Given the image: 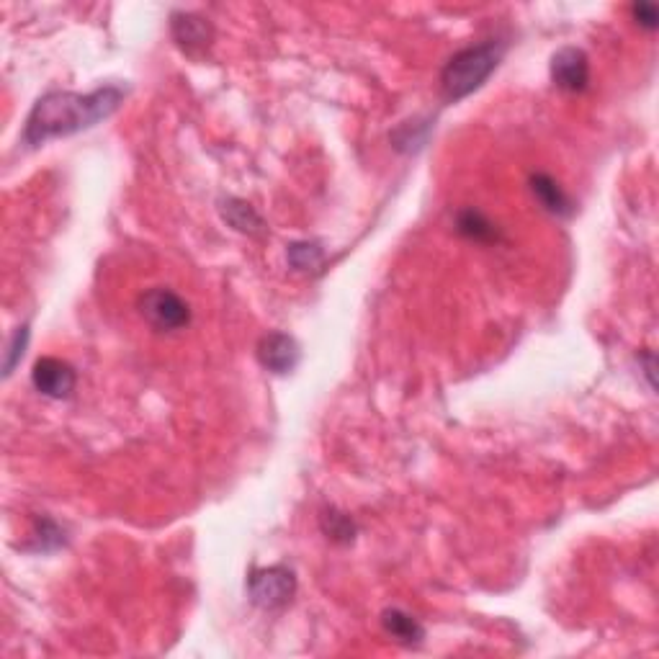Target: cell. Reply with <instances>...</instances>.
I'll return each instance as SVG.
<instances>
[{
    "instance_id": "obj_11",
    "label": "cell",
    "mask_w": 659,
    "mask_h": 659,
    "mask_svg": "<svg viewBox=\"0 0 659 659\" xmlns=\"http://www.w3.org/2000/svg\"><path fill=\"white\" fill-rule=\"evenodd\" d=\"M381 626L392 636L394 641H400L405 647H415L420 641L425 639V626L418 621V618H412L410 613H405L402 608H387V611L381 613Z\"/></svg>"
},
{
    "instance_id": "obj_18",
    "label": "cell",
    "mask_w": 659,
    "mask_h": 659,
    "mask_svg": "<svg viewBox=\"0 0 659 659\" xmlns=\"http://www.w3.org/2000/svg\"><path fill=\"white\" fill-rule=\"evenodd\" d=\"M631 13H634V21L641 26V29L654 31L659 26V11L654 3H647V0H639L631 6Z\"/></svg>"
},
{
    "instance_id": "obj_16",
    "label": "cell",
    "mask_w": 659,
    "mask_h": 659,
    "mask_svg": "<svg viewBox=\"0 0 659 659\" xmlns=\"http://www.w3.org/2000/svg\"><path fill=\"white\" fill-rule=\"evenodd\" d=\"M29 338H31L29 322H24V325L16 327V333H13L11 340H8L6 358H3V376H11L13 369L19 366L21 358H24V353H26V345H29Z\"/></svg>"
},
{
    "instance_id": "obj_5",
    "label": "cell",
    "mask_w": 659,
    "mask_h": 659,
    "mask_svg": "<svg viewBox=\"0 0 659 659\" xmlns=\"http://www.w3.org/2000/svg\"><path fill=\"white\" fill-rule=\"evenodd\" d=\"M31 384L42 397L49 400H67L75 392L78 384V374L67 361L55 356H44L34 363L31 369Z\"/></svg>"
},
{
    "instance_id": "obj_7",
    "label": "cell",
    "mask_w": 659,
    "mask_h": 659,
    "mask_svg": "<svg viewBox=\"0 0 659 659\" xmlns=\"http://www.w3.org/2000/svg\"><path fill=\"white\" fill-rule=\"evenodd\" d=\"M170 37L186 55H204L214 42V24L194 11H176L170 16Z\"/></svg>"
},
{
    "instance_id": "obj_1",
    "label": "cell",
    "mask_w": 659,
    "mask_h": 659,
    "mask_svg": "<svg viewBox=\"0 0 659 659\" xmlns=\"http://www.w3.org/2000/svg\"><path fill=\"white\" fill-rule=\"evenodd\" d=\"M124 98H127V88L121 85H103L91 93H44L26 116L24 142L29 147H39L57 137H70V134L93 129L114 116Z\"/></svg>"
},
{
    "instance_id": "obj_12",
    "label": "cell",
    "mask_w": 659,
    "mask_h": 659,
    "mask_svg": "<svg viewBox=\"0 0 659 659\" xmlns=\"http://www.w3.org/2000/svg\"><path fill=\"white\" fill-rule=\"evenodd\" d=\"M320 528L327 536V541H333V544L340 546L353 544L358 533L356 520L348 513H343V510L333 508V505H327V508L320 510Z\"/></svg>"
},
{
    "instance_id": "obj_13",
    "label": "cell",
    "mask_w": 659,
    "mask_h": 659,
    "mask_svg": "<svg viewBox=\"0 0 659 659\" xmlns=\"http://www.w3.org/2000/svg\"><path fill=\"white\" fill-rule=\"evenodd\" d=\"M456 232H459L461 237H466V240L482 242V245L502 240L495 222H490V219L484 217L482 212H477V209H464V212L456 214Z\"/></svg>"
},
{
    "instance_id": "obj_9",
    "label": "cell",
    "mask_w": 659,
    "mask_h": 659,
    "mask_svg": "<svg viewBox=\"0 0 659 659\" xmlns=\"http://www.w3.org/2000/svg\"><path fill=\"white\" fill-rule=\"evenodd\" d=\"M219 212H222L224 222L230 224L232 230L240 232V235L266 237V232H268L266 222H263V217L255 212L248 201L235 199V196H227V199L219 201Z\"/></svg>"
},
{
    "instance_id": "obj_6",
    "label": "cell",
    "mask_w": 659,
    "mask_h": 659,
    "mask_svg": "<svg viewBox=\"0 0 659 659\" xmlns=\"http://www.w3.org/2000/svg\"><path fill=\"white\" fill-rule=\"evenodd\" d=\"M551 80L564 93H585L590 88V57L580 47H562L551 57Z\"/></svg>"
},
{
    "instance_id": "obj_8",
    "label": "cell",
    "mask_w": 659,
    "mask_h": 659,
    "mask_svg": "<svg viewBox=\"0 0 659 659\" xmlns=\"http://www.w3.org/2000/svg\"><path fill=\"white\" fill-rule=\"evenodd\" d=\"M258 361L260 366L266 371L276 376H286L291 371L297 369L299 361H302V348L291 335L281 333V330H273V333H266L263 338L258 340Z\"/></svg>"
},
{
    "instance_id": "obj_15",
    "label": "cell",
    "mask_w": 659,
    "mask_h": 659,
    "mask_svg": "<svg viewBox=\"0 0 659 659\" xmlns=\"http://www.w3.org/2000/svg\"><path fill=\"white\" fill-rule=\"evenodd\" d=\"M428 132H430V124H412V121H405V124L392 134V142L397 150L415 152L425 145Z\"/></svg>"
},
{
    "instance_id": "obj_3",
    "label": "cell",
    "mask_w": 659,
    "mask_h": 659,
    "mask_svg": "<svg viewBox=\"0 0 659 659\" xmlns=\"http://www.w3.org/2000/svg\"><path fill=\"white\" fill-rule=\"evenodd\" d=\"M297 575L286 564L255 567L248 575V598L260 611H279L297 595Z\"/></svg>"
},
{
    "instance_id": "obj_2",
    "label": "cell",
    "mask_w": 659,
    "mask_h": 659,
    "mask_svg": "<svg viewBox=\"0 0 659 659\" xmlns=\"http://www.w3.org/2000/svg\"><path fill=\"white\" fill-rule=\"evenodd\" d=\"M508 52L505 39H487L459 49L441 70V96L446 103H459L466 96L479 91L490 75L500 67L502 57Z\"/></svg>"
},
{
    "instance_id": "obj_4",
    "label": "cell",
    "mask_w": 659,
    "mask_h": 659,
    "mask_svg": "<svg viewBox=\"0 0 659 659\" xmlns=\"http://www.w3.org/2000/svg\"><path fill=\"white\" fill-rule=\"evenodd\" d=\"M137 307H140L142 320L158 333H178L191 325V307L186 299L178 297L176 291L163 289V286H155V289L140 294Z\"/></svg>"
},
{
    "instance_id": "obj_10",
    "label": "cell",
    "mask_w": 659,
    "mask_h": 659,
    "mask_svg": "<svg viewBox=\"0 0 659 659\" xmlns=\"http://www.w3.org/2000/svg\"><path fill=\"white\" fill-rule=\"evenodd\" d=\"M531 191L533 196H536V201L544 206L546 212L554 214V217H569V214L575 212V201L569 199L567 191H564L549 173H536V176H531Z\"/></svg>"
},
{
    "instance_id": "obj_17",
    "label": "cell",
    "mask_w": 659,
    "mask_h": 659,
    "mask_svg": "<svg viewBox=\"0 0 659 659\" xmlns=\"http://www.w3.org/2000/svg\"><path fill=\"white\" fill-rule=\"evenodd\" d=\"M34 539H37L39 551H55V549H60V546L67 544L65 531H62L60 523H55L52 518L37 520V533H34Z\"/></svg>"
},
{
    "instance_id": "obj_14",
    "label": "cell",
    "mask_w": 659,
    "mask_h": 659,
    "mask_svg": "<svg viewBox=\"0 0 659 659\" xmlns=\"http://www.w3.org/2000/svg\"><path fill=\"white\" fill-rule=\"evenodd\" d=\"M289 266L299 273H317L325 266V248L317 240H297L286 248Z\"/></svg>"
}]
</instances>
